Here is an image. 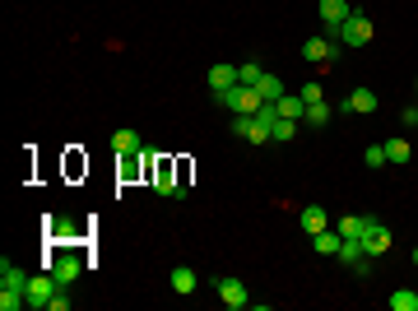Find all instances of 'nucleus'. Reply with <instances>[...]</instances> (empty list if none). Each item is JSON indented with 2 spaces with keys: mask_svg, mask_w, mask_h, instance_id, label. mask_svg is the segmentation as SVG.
<instances>
[{
  "mask_svg": "<svg viewBox=\"0 0 418 311\" xmlns=\"http://www.w3.org/2000/svg\"><path fill=\"white\" fill-rule=\"evenodd\" d=\"M330 42H340V47H367V42H372V19H367V14H358V10H353L349 19L340 23V33H335Z\"/></svg>",
  "mask_w": 418,
  "mask_h": 311,
  "instance_id": "obj_1",
  "label": "nucleus"
},
{
  "mask_svg": "<svg viewBox=\"0 0 418 311\" xmlns=\"http://www.w3.org/2000/svg\"><path fill=\"white\" fill-rule=\"evenodd\" d=\"M358 242H363V256H367V260H381L386 251L395 246V237H390V228H386L381 219H372V223H367V233L358 237Z\"/></svg>",
  "mask_w": 418,
  "mask_h": 311,
  "instance_id": "obj_2",
  "label": "nucleus"
},
{
  "mask_svg": "<svg viewBox=\"0 0 418 311\" xmlns=\"http://www.w3.org/2000/svg\"><path fill=\"white\" fill-rule=\"evenodd\" d=\"M56 293H61V283H56V274H52V269H47V274H28V307L47 311Z\"/></svg>",
  "mask_w": 418,
  "mask_h": 311,
  "instance_id": "obj_3",
  "label": "nucleus"
},
{
  "mask_svg": "<svg viewBox=\"0 0 418 311\" xmlns=\"http://www.w3.org/2000/svg\"><path fill=\"white\" fill-rule=\"evenodd\" d=\"M214 288H219V302H223V307H232V311L251 307V293H246L242 279H214Z\"/></svg>",
  "mask_w": 418,
  "mask_h": 311,
  "instance_id": "obj_4",
  "label": "nucleus"
},
{
  "mask_svg": "<svg viewBox=\"0 0 418 311\" xmlns=\"http://www.w3.org/2000/svg\"><path fill=\"white\" fill-rule=\"evenodd\" d=\"M349 0H321V23H326V37H335L340 33V23L349 19Z\"/></svg>",
  "mask_w": 418,
  "mask_h": 311,
  "instance_id": "obj_5",
  "label": "nucleus"
},
{
  "mask_svg": "<svg viewBox=\"0 0 418 311\" xmlns=\"http://www.w3.org/2000/svg\"><path fill=\"white\" fill-rule=\"evenodd\" d=\"M112 149H117V158H140V130H131V126H121V130L112 135Z\"/></svg>",
  "mask_w": 418,
  "mask_h": 311,
  "instance_id": "obj_6",
  "label": "nucleus"
},
{
  "mask_svg": "<svg viewBox=\"0 0 418 311\" xmlns=\"http://www.w3.org/2000/svg\"><path fill=\"white\" fill-rule=\"evenodd\" d=\"M154 190L158 195H186V186L172 177V163H163V158H158V167H154Z\"/></svg>",
  "mask_w": 418,
  "mask_h": 311,
  "instance_id": "obj_7",
  "label": "nucleus"
},
{
  "mask_svg": "<svg viewBox=\"0 0 418 311\" xmlns=\"http://www.w3.org/2000/svg\"><path fill=\"white\" fill-rule=\"evenodd\" d=\"M335 51H340V42H330V37H307V42H302V56L316 61V66H326Z\"/></svg>",
  "mask_w": 418,
  "mask_h": 311,
  "instance_id": "obj_8",
  "label": "nucleus"
},
{
  "mask_svg": "<svg viewBox=\"0 0 418 311\" xmlns=\"http://www.w3.org/2000/svg\"><path fill=\"white\" fill-rule=\"evenodd\" d=\"M340 111H353V116H367V111H376V93L372 89H353L349 98H344Z\"/></svg>",
  "mask_w": 418,
  "mask_h": 311,
  "instance_id": "obj_9",
  "label": "nucleus"
},
{
  "mask_svg": "<svg viewBox=\"0 0 418 311\" xmlns=\"http://www.w3.org/2000/svg\"><path fill=\"white\" fill-rule=\"evenodd\" d=\"M167 283H172V293H181V298H191V293H196V269L191 265H172V274H167Z\"/></svg>",
  "mask_w": 418,
  "mask_h": 311,
  "instance_id": "obj_10",
  "label": "nucleus"
},
{
  "mask_svg": "<svg viewBox=\"0 0 418 311\" xmlns=\"http://www.w3.org/2000/svg\"><path fill=\"white\" fill-rule=\"evenodd\" d=\"M79 269H84V265H79L75 256H56V260H52V274H56V283H61V288H70V283H75Z\"/></svg>",
  "mask_w": 418,
  "mask_h": 311,
  "instance_id": "obj_11",
  "label": "nucleus"
},
{
  "mask_svg": "<svg viewBox=\"0 0 418 311\" xmlns=\"http://www.w3.org/2000/svg\"><path fill=\"white\" fill-rule=\"evenodd\" d=\"M326 228H330V214L321 209V205H307V209H302V233L316 237V233H326Z\"/></svg>",
  "mask_w": 418,
  "mask_h": 311,
  "instance_id": "obj_12",
  "label": "nucleus"
},
{
  "mask_svg": "<svg viewBox=\"0 0 418 311\" xmlns=\"http://www.w3.org/2000/svg\"><path fill=\"white\" fill-rule=\"evenodd\" d=\"M0 288H23V293H28V274H23L10 256L0 260Z\"/></svg>",
  "mask_w": 418,
  "mask_h": 311,
  "instance_id": "obj_13",
  "label": "nucleus"
},
{
  "mask_svg": "<svg viewBox=\"0 0 418 311\" xmlns=\"http://www.w3.org/2000/svg\"><path fill=\"white\" fill-rule=\"evenodd\" d=\"M275 111L288 116V121H302V116H307V102H302V93H284V98L275 102Z\"/></svg>",
  "mask_w": 418,
  "mask_h": 311,
  "instance_id": "obj_14",
  "label": "nucleus"
},
{
  "mask_svg": "<svg viewBox=\"0 0 418 311\" xmlns=\"http://www.w3.org/2000/svg\"><path fill=\"white\" fill-rule=\"evenodd\" d=\"M367 223H372V214H349V219L335 223V233H340V237H363Z\"/></svg>",
  "mask_w": 418,
  "mask_h": 311,
  "instance_id": "obj_15",
  "label": "nucleus"
},
{
  "mask_svg": "<svg viewBox=\"0 0 418 311\" xmlns=\"http://www.w3.org/2000/svg\"><path fill=\"white\" fill-rule=\"evenodd\" d=\"M340 260H344V265H353V269H363L367 265L363 242H358V237H344V242H340Z\"/></svg>",
  "mask_w": 418,
  "mask_h": 311,
  "instance_id": "obj_16",
  "label": "nucleus"
},
{
  "mask_svg": "<svg viewBox=\"0 0 418 311\" xmlns=\"http://www.w3.org/2000/svg\"><path fill=\"white\" fill-rule=\"evenodd\" d=\"M386 158H390L395 167H405L409 158H414V145H409L405 135H395V140H386Z\"/></svg>",
  "mask_w": 418,
  "mask_h": 311,
  "instance_id": "obj_17",
  "label": "nucleus"
},
{
  "mask_svg": "<svg viewBox=\"0 0 418 311\" xmlns=\"http://www.w3.org/2000/svg\"><path fill=\"white\" fill-rule=\"evenodd\" d=\"M232 84H237V70H232V66H209V93L232 89Z\"/></svg>",
  "mask_w": 418,
  "mask_h": 311,
  "instance_id": "obj_18",
  "label": "nucleus"
},
{
  "mask_svg": "<svg viewBox=\"0 0 418 311\" xmlns=\"http://www.w3.org/2000/svg\"><path fill=\"white\" fill-rule=\"evenodd\" d=\"M256 93H261V98L265 102H279V98H284V84H279V75H261V79H256Z\"/></svg>",
  "mask_w": 418,
  "mask_h": 311,
  "instance_id": "obj_19",
  "label": "nucleus"
},
{
  "mask_svg": "<svg viewBox=\"0 0 418 311\" xmlns=\"http://www.w3.org/2000/svg\"><path fill=\"white\" fill-rule=\"evenodd\" d=\"M340 242H344V237L335 233V228H326V233H316V237H311V246H316L321 256H340Z\"/></svg>",
  "mask_w": 418,
  "mask_h": 311,
  "instance_id": "obj_20",
  "label": "nucleus"
},
{
  "mask_svg": "<svg viewBox=\"0 0 418 311\" xmlns=\"http://www.w3.org/2000/svg\"><path fill=\"white\" fill-rule=\"evenodd\" d=\"M293 135H297V121H288V116H275V126H270V140H275V145H288Z\"/></svg>",
  "mask_w": 418,
  "mask_h": 311,
  "instance_id": "obj_21",
  "label": "nucleus"
},
{
  "mask_svg": "<svg viewBox=\"0 0 418 311\" xmlns=\"http://www.w3.org/2000/svg\"><path fill=\"white\" fill-rule=\"evenodd\" d=\"M390 311H418V293L414 288H395L390 293Z\"/></svg>",
  "mask_w": 418,
  "mask_h": 311,
  "instance_id": "obj_22",
  "label": "nucleus"
},
{
  "mask_svg": "<svg viewBox=\"0 0 418 311\" xmlns=\"http://www.w3.org/2000/svg\"><path fill=\"white\" fill-rule=\"evenodd\" d=\"M330 102H311V107H307V116H302V121H307V126H326V121H330Z\"/></svg>",
  "mask_w": 418,
  "mask_h": 311,
  "instance_id": "obj_23",
  "label": "nucleus"
},
{
  "mask_svg": "<svg viewBox=\"0 0 418 311\" xmlns=\"http://www.w3.org/2000/svg\"><path fill=\"white\" fill-rule=\"evenodd\" d=\"M261 75H265V70L256 66V61H246V66H237V84H251V89H256V79H261Z\"/></svg>",
  "mask_w": 418,
  "mask_h": 311,
  "instance_id": "obj_24",
  "label": "nucleus"
},
{
  "mask_svg": "<svg viewBox=\"0 0 418 311\" xmlns=\"http://www.w3.org/2000/svg\"><path fill=\"white\" fill-rule=\"evenodd\" d=\"M363 163L372 167V172H376V167H386V163H390V158H386V145H372V149L363 154Z\"/></svg>",
  "mask_w": 418,
  "mask_h": 311,
  "instance_id": "obj_25",
  "label": "nucleus"
},
{
  "mask_svg": "<svg viewBox=\"0 0 418 311\" xmlns=\"http://www.w3.org/2000/svg\"><path fill=\"white\" fill-rule=\"evenodd\" d=\"M302 102H307V107H311V102H326V93H321V84H302Z\"/></svg>",
  "mask_w": 418,
  "mask_h": 311,
  "instance_id": "obj_26",
  "label": "nucleus"
},
{
  "mask_svg": "<svg viewBox=\"0 0 418 311\" xmlns=\"http://www.w3.org/2000/svg\"><path fill=\"white\" fill-rule=\"evenodd\" d=\"M232 135L246 140V135H251V116H232Z\"/></svg>",
  "mask_w": 418,
  "mask_h": 311,
  "instance_id": "obj_27",
  "label": "nucleus"
},
{
  "mask_svg": "<svg viewBox=\"0 0 418 311\" xmlns=\"http://www.w3.org/2000/svg\"><path fill=\"white\" fill-rule=\"evenodd\" d=\"M47 311H70V298H66V288H61V293L52 298V307H47Z\"/></svg>",
  "mask_w": 418,
  "mask_h": 311,
  "instance_id": "obj_28",
  "label": "nucleus"
},
{
  "mask_svg": "<svg viewBox=\"0 0 418 311\" xmlns=\"http://www.w3.org/2000/svg\"><path fill=\"white\" fill-rule=\"evenodd\" d=\"M414 111H418V102H414Z\"/></svg>",
  "mask_w": 418,
  "mask_h": 311,
  "instance_id": "obj_29",
  "label": "nucleus"
}]
</instances>
